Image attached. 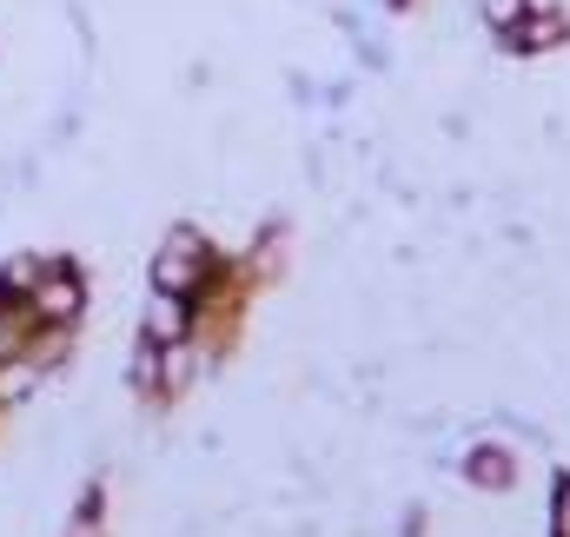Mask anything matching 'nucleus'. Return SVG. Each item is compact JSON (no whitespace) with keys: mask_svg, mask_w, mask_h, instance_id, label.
Segmentation results:
<instances>
[{"mask_svg":"<svg viewBox=\"0 0 570 537\" xmlns=\"http://www.w3.org/2000/svg\"><path fill=\"white\" fill-rule=\"evenodd\" d=\"M199 279H206V246H199V233H193V226H173L166 246L153 253V292H179V299H193Z\"/></svg>","mask_w":570,"mask_h":537,"instance_id":"f257e3e1","label":"nucleus"},{"mask_svg":"<svg viewBox=\"0 0 570 537\" xmlns=\"http://www.w3.org/2000/svg\"><path fill=\"white\" fill-rule=\"evenodd\" d=\"M80 305H87V285H80V272L67 266V260L40 266V285H33V312H40V319H53V325H73V319H80Z\"/></svg>","mask_w":570,"mask_h":537,"instance_id":"f03ea898","label":"nucleus"},{"mask_svg":"<svg viewBox=\"0 0 570 537\" xmlns=\"http://www.w3.org/2000/svg\"><path fill=\"white\" fill-rule=\"evenodd\" d=\"M511 53H551V47H564L570 40V20H564V7L558 13H524L511 33H498Z\"/></svg>","mask_w":570,"mask_h":537,"instance_id":"7ed1b4c3","label":"nucleus"},{"mask_svg":"<svg viewBox=\"0 0 570 537\" xmlns=\"http://www.w3.org/2000/svg\"><path fill=\"white\" fill-rule=\"evenodd\" d=\"M146 339L153 345H179L186 339V299L179 292H153L146 299Z\"/></svg>","mask_w":570,"mask_h":537,"instance_id":"20e7f679","label":"nucleus"},{"mask_svg":"<svg viewBox=\"0 0 570 537\" xmlns=\"http://www.w3.org/2000/svg\"><path fill=\"white\" fill-rule=\"evenodd\" d=\"M464 478H471L478 491H504V485H511V458H498V451H478V458H464Z\"/></svg>","mask_w":570,"mask_h":537,"instance_id":"39448f33","label":"nucleus"},{"mask_svg":"<svg viewBox=\"0 0 570 537\" xmlns=\"http://www.w3.org/2000/svg\"><path fill=\"white\" fill-rule=\"evenodd\" d=\"M524 7H531V0H478V20H484L491 33H511V27L524 20Z\"/></svg>","mask_w":570,"mask_h":537,"instance_id":"423d86ee","label":"nucleus"},{"mask_svg":"<svg viewBox=\"0 0 570 537\" xmlns=\"http://www.w3.org/2000/svg\"><path fill=\"white\" fill-rule=\"evenodd\" d=\"M558 531L570 537V478H564V485H558Z\"/></svg>","mask_w":570,"mask_h":537,"instance_id":"0eeeda50","label":"nucleus"},{"mask_svg":"<svg viewBox=\"0 0 570 537\" xmlns=\"http://www.w3.org/2000/svg\"><path fill=\"white\" fill-rule=\"evenodd\" d=\"M0 339H7V325H0Z\"/></svg>","mask_w":570,"mask_h":537,"instance_id":"6e6552de","label":"nucleus"}]
</instances>
